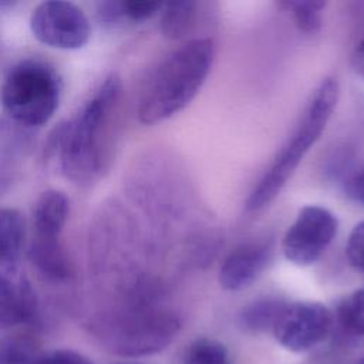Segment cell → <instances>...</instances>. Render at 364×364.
I'll list each match as a JSON object with an SVG mask.
<instances>
[{"instance_id": "1", "label": "cell", "mask_w": 364, "mask_h": 364, "mask_svg": "<svg viewBox=\"0 0 364 364\" xmlns=\"http://www.w3.org/2000/svg\"><path fill=\"white\" fill-rule=\"evenodd\" d=\"M121 95V78L109 74L78 112L51 132L47 151L57 156L61 172L74 183H95L109 168Z\"/></svg>"}, {"instance_id": "2", "label": "cell", "mask_w": 364, "mask_h": 364, "mask_svg": "<svg viewBox=\"0 0 364 364\" xmlns=\"http://www.w3.org/2000/svg\"><path fill=\"white\" fill-rule=\"evenodd\" d=\"M213 57L215 46L210 38L189 40L164 57L139 91V122L154 125L182 111L206 81Z\"/></svg>"}, {"instance_id": "3", "label": "cell", "mask_w": 364, "mask_h": 364, "mask_svg": "<svg viewBox=\"0 0 364 364\" xmlns=\"http://www.w3.org/2000/svg\"><path fill=\"white\" fill-rule=\"evenodd\" d=\"M181 328L179 317L152 301L149 293L138 290L98 313L90 321L91 334L112 354L142 357L166 348Z\"/></svg>"}, {"instance_id": "4", "label": "cell", "mask_w": 364, "mask_h": 364, "mask_svg": "<svg viewBox=\"0 0 364 364\" xmlns=\"http://www.w3.org/2000/svg\"><path fill=\"white\" fill-rule=\"evenodd\" d=\"M338 95L340 87L336 78L326 77L320 81L310 95L291 138L284 144L272 166L250 192L246 200L247 210L256 212L266 208L282 192L307 151L317 142L326 129V125L337 105Z\"/></svg>"}, {"instance_id": "5", "label": "cell", "mask_w": 364, "mask_h": 364, "mask_svg": "<svg viewBox=\"0 0 364 364\" xmlns=\"http://www.w3.org/2000/svg\"><path fill=\"white\" fill-rule=\"evenodd\" d=\"M61 80L47 63L26 58L7 73L1 87L4 111L24 127L47 124L58 108Z\"/></svg>"}, {"instance_id": "6", "label": "cell", "mask_w": 364, "mask_h": 364, "mask_svg": "<svg viewBox=\"0 0 364 364\" xmlns=\"http://www.w3.org/2000/svg\"><path fill=\"white\" fill-rule=\"evenodd\" d=\"M334 313L317 301L286 303L274 326L276 341L291 353H306L333 334Z\"/></svg>"}, {"instance_id": "7", "label": "cell", "mask_w": 364, "mask_h": 364, "mask_svg": "<svg viewBox=\"0 0 364 364\" xmlns=\"http://www.w3.org/2000/svg\"><path fill=\"white\" fill-rule=\"evenodd\" d=\"M30 28L40 43L60 50L81 48L91 34L90 21L82 9L63 0L37 4L30 16Z\"/></svg>"}, {"instance_id": "8", "label": "cell", "mask_w": 364, "mask_h": 364, "mask_svg": "<svg viewBox=\"0 0 364 364\" xmlns=\"http://www.w3.org/2000/svg\"><path fill=\"white\" fill-rule=\"evenodd\" d=\"M337 218L317 205L303 206L282 240L284 257L297 264L317 262L337 233Z\"/></svg>"}, {"instance_id": "9", "label": "cell", "mask_w": 364, "mask_h": 364, "mask_svg": "<svg viewBox=\"0 0 364 364\" xmlns=\"http://www.w3.org/2000/svg\"><path fill=\"white\" fill-rule=\"evenodd\" d=\"M270 260V246L246 243L230 252L220 264L219 284L229 291H239L252 286Z\"/></svg>"}, {"instance_id": "10", "label": "cell", "mask_w": 364, "mask_h": 364, "mask_svg": "<svg viewBox=\"0 0 364 364\" xmlns=\"http://www.w3.org/2000/svg\"><path fill=\"white\" fill-rule=\"evenodd\" d=\"M38 316V299L24 274L0 273V326L27 324Z\"/></svg>"}, {"instance_id": "11", "label": "cell", "mask_w": 364, "mask_h": 364, "mask_svg": "<svg viewBox=\"0 0 364 364\" xmlns=\"http://www.w3.org/2000/svg\"><path fill=\"white\" fill-rule=\"evenodd\" d=\"M70 215L67 195L57 189L44 191L33 209V236L41 242H63V230Z\"/></svg>"}, {"instance_id": "12", "label": "cell", "mask_w": 364, "mask_h": 364, "mask_svg": "<svg viewBox=\"0 0 364 364\" xmlns=\"http://www.w3.org/2000/svg\"><path fill=\"white\" fill-rule=\"evenodd\" d=\"M26 243V219L18 209L0 206V273L17 274Z\"/></svg>"}, {"instance_id": "13", "label": "cell", "mask_w": 364, "mask_h": 364, "mask_svg": "<svg viewBox=\"0 0 364 364\" xmlns=\"http://www.w3.org/2000/svg\"><path fill=\"white\" fill-rule=\"evenodd\" d=\"M28 259L36 270L50 282L68 280L73 267L63 242L30 240Z\"/></svg>"}, {"instance_id": "14", "label": "cell", "mask_w": 364, "mask_h": 364, "mask_svg": "<svg viewBox=\"0 0 364 364\" xmlns=\"http://www.w3.org/2000/svg\"><path fill=\"white\" fill-rule=\"evenodd\" d=\"M344 343H355L364 338V287L353 291L337 307L334 328Z\"/></svg>"}, {"instance_id": "15", "label": "cell", "mask_w": 364, "mask_h": 364, "mask_svg": "<svg viewBox=\"0 0 364 364\" xmlns=\"http://www.w3.org/2000/svg\"><path fill=\"white\" fill-rule=\"evenodd\" d=\"M198 3L192 0H179L165 3L161 9L159 28L164 37L179 40L188 34L196 18Z\"/></svg>"}, {"instance_id": "16", "label": "cell", "mask_w": 364, "mask_h": 364, "mask_svg": "<svg viewBox=\"0 0 364 364\" xmlns=\"http://www.w3.org/2000/svg\"><path fill=\"white\" fill-rule=\"evenodd\" d=\"M284 306L286 301L277 297L257 299L243 307L239 316V323L246 331L250 333L272 331Z\"/></svg>"}, {"instance_id": "17", "label": "cell", "mask_w": 364, "mask_h": 364, "mask_svg": "<svg viewBox=\"0 0 364 364\" xmlns=\"http://www.w3.org/2000/svg\"><path fill=\"white\" fill-rule=\"evenodd\" d=\"M43 354L38 341L28 334L0 337V364H38Z\"/></svg>"}, {"instance_id": "18", "label": "cell", "mask_w": 364, "mask_h": 364, "mask_svg": "<svg viewBox=\"0 0 364 364\" xmlns=\"http://www.w3.org/2000/svg\"><path fill=\"white\" fill-rule=\"evenodd\" d=\"M183 364H232L226 346L215 338L193 340L183 354Z\"/></svg>"}, {"instance_id": "19", "label": "cell", "mask_w": 364, "mask_h": 364, "mask_svg": "<svg viewBox=\"0 0 364 364\" xmlns=\"http://www.w3.org/2000/svg\"><path fill=\"white\" fill-rule=\"evenodd\" d=\"M280 7L290 10L297 28L306 34H316L320 31L323 20L321 10L326 7V1L318 0H287L280 1Z\"/></svg>"}, {"instance_id": "20", "label": "cell", "mask_w": 364, "mask_h": 364, "mask_svg": "<svg viewBox=\"0 0 364 364\" xmlns=\"http://www.w3.org/2000/svg\"><path fill=\"white\" fill-rule=\"evenodd\" d=\"M118 6H119V14H121L122 23L124 21L142 23L154 17L156 13H159L164 3L128 0V1H118Z\"/></svg>"}, {"instance_id": "21", "label": "cell", "mask_w": 364, "mask_h": 364, "mask_svg": "<svg viewBox=\"0 0 364 364\" xmlns=\"http://www.w3.org/2000/svg\"><path fill=\"white\" fill-rule=\"evenodd\" d=\"M346 256L353 267L364 272V220L351 229L346 243Z\"/></svg>"}, {"instance_id": "22", "label": "cell", "mask_w": 364, "mask_h": 364, "mask_svg": "<svg viewBox=\"0 0 364 364\" xmlns=\"http://www.w3.org/2000/svg\"><path fill=\"white\" fill-rule=\"evenodd\" d=\"M343 189L350 200L364 206V162L346 171Z\"/></svg>"}, {"instance_id": "23", "label": "cell", "mask_w": 364, "mask_h": 364, "mask_svg": "<svg viewBox=\"0 0 364 364\" xmlns=\"http://www.w3.org/2000/svg\"><path fill=\"white\" fill-rule=\"evenodd\" d=\"M38 364H92L84 354L70 350L58 348L48 353H44Z\"/></svg>"}, {"instance_id": "24", "label": "cell", "mask_w": 364, "mask_h": 364, "mask_svg": "<svg viewBox=\"0 0 364 364\" xmlns=\"http://www.w3.org/2000/svg\"><path fill=\"white\" fill-rule=\"evenodd\" d=\"M351 63H353V67H354L355 73L364 80V37L355 46Z\"/></svg>"}, {"instance_id": "25", "label": "cell", "mask_w": 364, "mask_h": 364, "mask_svg": "<svg viewBox=\"0 0 364 364\" xmlns=\"http://www.w3.org/2000/svg\"><path fill=\"white\" fill-rule=\"evenodd\" d=\"M357 364H364V357H363V358H361V360H360Z\"/></svg>"}, {"instance_id": "26", "label": "cell", "mask_w": 364, "mask_h": 364, "mask_svg": "<svg viewBox=\"0 0 364 364\" xmlns=\"http://www.w3.org/2000/svg\"><path fill=\"white\" fill-rule=\"evenodd\" d=\"M121 364H128V363H121Z\"/></svg>"}]
</instances>
